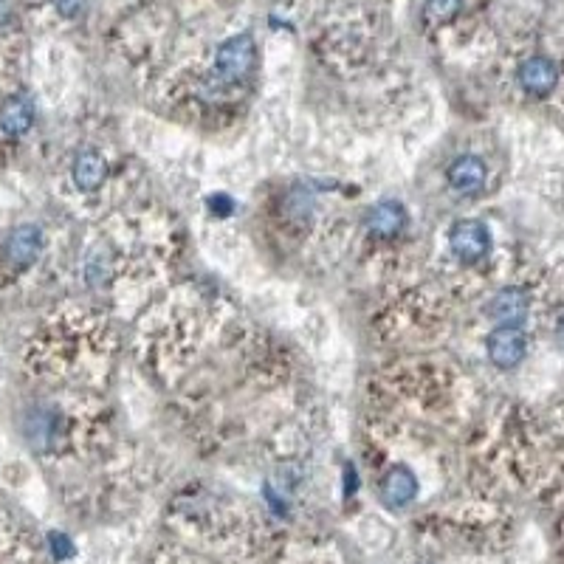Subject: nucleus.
<instances>
[{"instance_id":"obj_1","label":"nucleus","mask_w":564,"mask_h":564,"mask_svg":"<svg viewBox=\"0 0 564 564\" xmlns=\"http://www.w3.org/2000/svg\"><path fill=\"white\" fill-rule=\"evenodd\" d=\"M257 65V46L251 34H235L226 43H220L215 54V77L223 85H237L249 77Z\"/></svg>"},{"instance_id":"obj_2","label":"nucleus","mask_w":564,"mask_h":564,"mask_svg":"<svg viewBox=\"0 0 564 564\" xmlns=\"http://www.w3.org/2000/svg\"><path fill=\"white\" fill-rule=\"evenodd\" d=\"M43 251V232L40 226L26 223V226H17L9 232L6 243H3V260L9 263L12 271H26L37 263Z\"/></svg>"},{"instance_id":"obj_3","label":"nucleus","mask_w":564,"mask_h":564,"mask_svg":"<svg viewBox=\"0 0 564 564\" xmlns=\"http://www.w3.org/2000/svg\"><path fill=\"white\" fill-rule=\"evenodd\" d=\"M449 246L455 251L457 260L463 263H480L491 251V235L486 223L480 220H457L449 232Z\"/></svg>"},{"instance_id":"obj_4","label":"nucleus","mask_w":564,"mask_h":564,"mask_svg":"<svg viewBox=\"0 0 564 564\" xmlns=\"http://www.w3.org/2000/svg\"><path fill=\"white\" fill-rule=\"evenodd\" d=\"M528 353V336L522 333V328H511V325H500L491 330L488 336V359L494 361L502 370L517 367L519 361L525 359Z\"/></svg>"},{"instance_id":"obj_5","label":"nucleus","mask_w":564,"mask_h":564,"mask_svg":"<svg viewBox=\"0 0 564 564\" xmlns=\"http://www.w3.org/2000/svg\"><path fill=\"white\" fill-rule=\"evenodd\" d=\"M517 77L522 91H528L531 96H548L559 85V65L553 63L550 57L536 54V57H528L525 63L519 65Z\"/></svg>"},{"instance_id":"obj_6","label":"nucleus","mask_w":564,"mask_h":564,"mask_svg":"<svg viewBox=\"0 0 564 564\" xmlns=\"http://www.w3.org/2000/svg\"><path fill=\"white\" fill-rule=\"evenodd\" d=\"M528 311H531V299L517 285L497 291L491 305H488V314L494 316L500 325H511V328H519L528 319Z\"/></svg>"},{"instance_id":"obj_7","label":"nucleus","mask_w":564,"mask_h":564,"mask_svg":"<svg viewBox=\"0 0 564 564\" xmlns=\"http://www.w3.org/2000/svg\"><path fill=\"white\" fill-rule=\"evenodd\" d=\"M446 175H449V184H452L455 192H460V195H477V192H483V187H486L488 170L486 164H483V158L457 156Z\"/></svg>"},{"instance_id":"obj_8","label":"nucleus","mask_w":564,"mask_h":564,"mask_svg":"<svg viewBox=\"0 0 564 564\" xmlns=\"http://www.w3.org/2000/svg\"><path fill=\"white\" fill-rule=\"evenodd\" d=\"M415 494H418V480L409 469L395 466V469L384 474V480H381V500H384V505L404 508V505L415 500Z\"/></svg>"},{"instance_id":"obj_9","label":"nucleus","mask_w":564,"mask_h":564,"mask_svg":"<svg viewBox=\"0 0 564 564\" xmlns=\"http://www.w3.org/2000/svg\"><path fill=\"white\" fill-rule=\"evenodd\" d=\"M34 125V105L26 96H9L0 105V127L6 136H23Z\"/></svg>"},{"instance_id":"obj_10","label":"nucleus","mask_w":564,"mask_h":564,"mask_svg":"<svg viewBox=\"0 0 564 564\" xmlns=\"http://www.w3.org/2000/svg\"><path fill=\"white\" fill-rule=\"evenodd\" d=\"M74 184L79 189H85V192H94L105 184V178H108V161L99 156L96 150H85V153H79L77 161H74Z\"/></svg>"},{"instance_id":"obj_11","label":"nucleus","mask_w":564,"mask_h":564,"mask_svg":"<svg viewBox=\"0 0 564 564\" xmlns=\"http://www.w3.org/2000/svg\"><path fill=\"white\" fill-rule=\"evenodd\" d=\"M407 226V212L404 206L395 201H384L370 209L367 215V229L378 237H395L401 229Z\"/></svg>"},{"instance_id":"obj_12","label":"nucleus","mask_w":564,"mask_h":564,"mask_svg":"<svg viewBox=\"0 0 564 564\" xmlns=\"http://www.w3.org/2000/svg\"><path fill=\"white\" fill-rule=\"evenodd\" d=\"M463 0H426V12L435 23H449L455 20L457 12H460Z\"/></svg>"},{"instance_id":"obj_13","label":"nucleus","mask_w":564,"mask_h":564,"mask_svg":"<svg viewBox=\"0 0 564 564\" xmlns=\"http://www.w3.org/2000/svg\"><path fill=\"white\" fill-rule=\"evenodd\" d=\"M51 550H54V556L57 559H68L71 553H74V545L68 542V536H63V533H51Z\"/></svg>"},{"instance_id":"obj_14","label":"nucleus","mask_w":564,"mask_h":564,"mask_svg":"<svg viewBox=\"0 0 564 564\" xmlns=\"http://www.w3.org/2000/svg\"><path fill=\"white\" fill-rule=\"evenodd\" d=\"M54 6H57V12L63 17H79L82 15V9H85V0H54Z\"/></svg>"},{"instance_id":"obj_15","label":"nucleus","mask_w":564,"mask_h":564,"mask_svg":"<svg viewBox=\"0 0 564 564\" xmlns=\"http://www.w3.org/2000/svg\"><path fill=\"white\" fill-rule=\"evenodd\" d=\"M12 20V3L9 0H0V29Z\"/></svg>"}]
</instances>
